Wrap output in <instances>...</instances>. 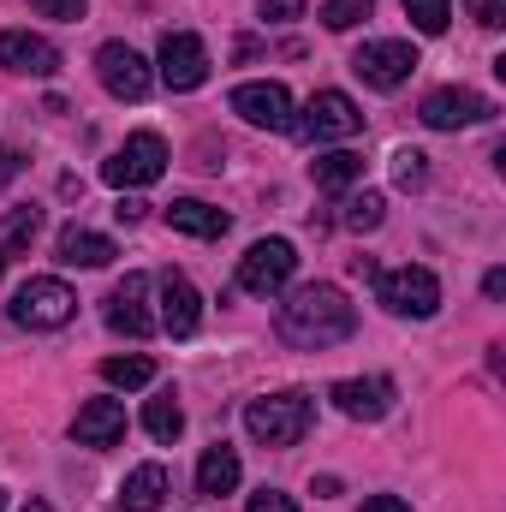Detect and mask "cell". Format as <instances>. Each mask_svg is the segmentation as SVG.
Segmentation results:
<instances>
[{"label":"cell","instance_id":"cell-29","mask_svg":"<svg viewBox=\"0 0 506 512\" xmlns=\"http://www.w3.org/2000/svg\"><path fill=\"white\" fill-rule=\"evenodd\" d=\"M370 12H376V0H328V6H322V24H328V30H352V24H364Z\"/></svg>","mask_w":506,"mask_h":512},{"label":"cell","instance_id":"cell-30","mask_svg":"<svg viewBox=\"0 0 506 512\" xmlns=\"http://www.w3.org/2000/svg\"><path fill=\"white\" fill-rule=\"evenodd\" d=\"M256 12L268 24H286V18H304V0H256Z\"/></svg>","mask_w":506,"mask_h":512},{"label":"cell","instance_id":"cell-20","mask_svg":"<svg viewBox=\"0 0 506 512\" xmlns=\"http://www.w3.org/2000/svg\"><path fill=\"white\" fill-rule=\"evenodd\" d=\"M167 501V465H137L126 477V489H120V512H155Z\"/></svg>","mask_w":506,"mask_h":512},{"label":"cell","instance_id":"cell-31","mask_svg":"<svg viewBox=\"0 0 506 512\" xmlns=\"http://www.w3.org/2000/svg\"><path fill=\"white\" fill-rule=\"evenodd\" d=\"M42 18H66V24H78L84 18V0H30Z\"/></svg>","mask_w":506,"mask_h":512},{"label":"cell","instance_id":"cell-34","mask_svg":"<svg viewBox=\"0 0 506 512\" xmlns=\"http://www.w3.org/2000/svg\"><path fill=\"white\" fill-rule=\"evenodd\" d=\"M18 173H24V155H18L12 143H0V191H6V185H12Z\"/></svg>","mask_w":506,"mask_h":512},{"label":"cell","instance_id":"cell-33","mask_svg":"<svg viewBox=\"0 0 506 512\" xmlns=\"http://www.w3.org/2000/svg\"><path fill=\"white\" fill-rule=\"evenodd\" d=\"M471 18L489 24V30H501L506 24V0H471Z\"/></svg>","mask_w":506,"mask_h":512},{"label":"cell","instance_id":"cell-5","mask_svg":"<svg viewBox=\"0 0 506 512\" xmlns=\"http://www.w3.org/2000/svg\"><path fill=\"white\" fill-rule=\"evenodd\" d=\"M376 298L393 310V316H411V322H429L441 310V280L429 268H393V274H376Z\"/></svg>","mask_w":506,"mask_h":512},{"label":"cell","instance_id":"cell-3","mask_svg":"<svg viewBox=\"0 0 506 512\" xmlns=\"http://www.w3.org/2000/svg\"><path fill=\"white\" fill-rule=\"evenodd\" d=\"M72 310H78V292H72L66 280H54V274L24 280L18 298H12V322H18V328H66Z\"/></svg>","mask_w":506,"mask_h":512},{"label":"cell","instance_id":"cell-2","mask_svg":"<svg viewBox=\"0 0 506 512\" xmlns=\"http://www.w3.org/2000/svg\"><path fill=\"white\" fill-rule=\"evenodd\" d=\"M310 423H316V399L298 393V387L245 405V429H251V441H262V447H298L310 435Z\"/></svg>","mask_w":506,"mask_h":512},{"label":"cell","instance_id":"cell-16","mask_svg":"<svg viewBox=\"0 0 506 512\" xmlns=\"http://www.w3.org/2000/svg\"><path fill=\"white\" fill-rule=\"evenodd\" d=\"M173 340H191L197 334V322H203V298H197V286L185 280V274H161V316H155Z\"/></svg>","mask_w":506,"mask_h":512},{"label":"cell","instance_id":"cell-25","mask_svg":"<svg viewBox=\"0 0 506 512\" xmlns=\"http://www.w3.org/2000/svg\"><path fill=\"white\" fill-rule=\"evenodd\" d=\"M36 233H42V209H36V203L12 209V215H6V227H0L6 251H24V245H36Z\"/></svg>","mask_w":506,"mask_h":512},{"label":"cell","instance_id":"cell-15","mask_svg":"<svg viewBox=\"0 0 506 512\" xmlns=\"http://www.w3.org/2000/svg\"><path fill=\"white\" fill-rule=\"evenodd\" d=\"M0 66L6 72H30V78H54L60 72V48L48 36H30V30H0Z\"/></svg>","mask_w":506,"mask_h":512},{"label":"cell","instance_id":"cell-35","mask_svg":"<svg viewBox=\"0 0 506 512\" xmlns=\"http://www.w3.org/2000/svg\"><path fill=\"white\" fill-rule=\"evenodd\" d=\"M114 215H120V221H143V215H149V203H143V197H120V209H114Z\"/></svg>","mask_w":506,"mask_h":512},{"label":"cell","instance_id":"cell-13","mask_svg":"<svg viewBox=\"0 0 506 512\" xmlns=\"http://www.w3.org/2000/svg\"><path fill=\"white\" fill-rule=\"evenodd\" d=\"M108 328L126 334V340L155 334V316H149V274H126V280L108 292Z\"/></svg>","mask_w":506,"mask_h":512},{"label":"cell","instance_id":"cell-7","mask_svg":"<svg viewBox=\"0 0 506 512\" xmlns=\"http://www.w3.org/2000/svg\"><path fill=\"white\" fill-rule=\"evenodd\" d=\"M292 131L310 137V143H334V137H358L364 131V114H358V102L346 90H316L310 108H304V120Z\"/></svg>","mask_w":506,"mask_h":512},{"label":"cell","instance_id":"cell-27","mask_svg":"<svg viewBox=\"0 0 506 512\" xmlns=\"http://www.w3.org/2000/svg\"><path fill=\"white\" fill-rule=\"evenodd\" d=\"M381 215H387V203H381L376 191H364V197H352V203H346V227H352V233H376Z\"/></svg>","mask_w":506,"mask_h":512},{"label":"cell","instance_id":"cell-38","mask_svg":"<svg viewBox=\"0 0 506 512\" xmlns=\"http://www.w3.org/2000/svg\"><path fill=\"white\" fill-rule=\"evenodd\" d=\"M24 512H54V507H48V501H30V507H24Z\"/></svg>","mask_w":506,"mask_h":512},{"label":"cell","instance_id":"cell-37","mask_svg":"<svg viewBox=\"0 0 506 512\" xmlns=\"http://www.w3.org/2000/svg\"><path fill=\"white\" fill-rule=\"evenodd\" d=\"M483 292H489V298H506V268H489V274H483Z\"/></svg>","mask_w":506,"mask_h":512},{"label":"cell","instance_id":"cell-1","mask_svg":"<svg viewBox=\"0 0 506 512\" xmlns=\"http://www.w3.org/2000/svg\"><path fill=\"white\" fill-rule=\"evenodd\" d=\"M274 322H280V340H286V346L322 352V346H340V340L358 334V304H352L340 286L316 280V286H298V292L280 304Z\"/></svg>","mask_w":506,"mask_h":512},{"label":"cell","instance_id":"cell-12","mask_svg":"<svg viewBox=\"0 0 506 512\" xmlns=\"http://www.w3.org/2000/svg\"><path fill=\"white\" fill-rule=\"evenodd\" d=\"M233 114L251 120V126H262V131H292L298 126L286 84H239V90H233Z\"/></svg>","mask_w":506,"mask_h":512},{"label":"cell","instance_id":"cell-9","mask_svg":"<svg viewBox=\"0 0 506 512\" xmlns=\"http://www.w3.org/2000/svg\"><path fill=\"white\" fill-rule=\"evenodd\" d=\"M292 268H298V251L286 239H256L245 251V262H239V286L256 292V298H268V292H280L292 280Z\"/></svg>","mask_w":506,"mask_h":512},{"label":"cell","instance_id":"cell-19","mask_svg":"<svg viewBox=\"0 0 506 512\" xmlns=\"http://www.w3.org/2000/svg\"><path fill=\"white\" fill-rule=\"evenodd\" d=\"M54 251H60L66 268H108V262L120 256L114 251V239H102V233H90V227H66Z\"/></svg>","mask_w":506,"mask_h":512},{"label":"cell","instance_id":"cell-36","mask_svg":"<svg viewBox=\"0 0 506 512\" xmlns=\"http://www.w3.org/2000/svg\"><path fill=\"white\" fill-rule=\"evenodd\" d=\"M364 512H411V507H405L399 495H370V501H364Z\"/></svg>","mask_w":506,"mask_h":512},{"label":"cell","instance_id":"cell-24","mask_svg":"<svg viewBox=\"0 0 506 512\" xmlns=\"http://www.w3.org/2000/svg\"><path fill=\"white\" fill-rule=\"evenodd\" d=\"M102 382L108 387H149L155 382V364L137 358V352H131V358H108V364H102Z\"/></svg>","mask_w":506,"mask_h":512},{"label":"cell","instance_id":"cell-4","mask_svg":"<svg viewBox=\"0 0 506 512\" xmlns=\"http://www.w3.org/2000/svg\"><path fill=\"white\" fill-rule=\"evenodd\" d=\"M167 173V143L155 137V131H137L126 137L108 161H102V179L114 185V191H137V185H155Z\"/></svg>","mask_w":506,"mask_h":512},{"label":"cell","instance_id":"cell-10","mask_svg":"<svg viewBox=\"0 0 506 512\" xmlns=\"http://www.w3.org/2000/svg\"><path fill=\"white\" fill-rule=\"evenodd\" d=\"M203 78H209V48H203L191 30H167V36H161V84L185 96V90H197Z\"/></svg>","mask_w":506,"mask_h":512},{"label":"cell","instance_id":"cell-8","mask_svg":"<svg viewBox=\"0 0 506 512\" xmlns=\"http://www.w3.org/2000/svg\"><path fill=\"white\" fill-rule=\"evenodd\" d=\"M352 72H358L370 90H399V84L417 72V48H411V42H393V36L364 42V48L352 54Z\"/></svg>","mask_w":506,"mask_h":512},{"label":"cell","instance_id":"cell-6","mask_svg":"<svg viewBox=\"0 0 506 512\" xmlns=\"http://www.w3.org/2000/svg\"><path fill=\"white\" fill-rule=\"evenodd\" d=\"M96 78H102V90L120 96V102H143L149 84H155L149 60H143L131 42H102V48H96Z\"/></svg>","mask_w":506,"mask_h":512},{"label":"cell","instance_id":"cell-22","mask_svg":"<svg viewBox=\"0 0 506 512\" xmlns=\"http://www.w3.org/2000/svg\"><path fill=\"white\" fill-rule=\"evenodd\" d=\"M310 179H316V191H346V185L364 179V155H352V149H328V155L310 161Z\"/></svg>","mask_w":506,"mask_h":512},{"label":"cell","instance_id":"cell-32","mask_svg":"<svg viewBox=\"0 0 506 512\" xmlns=\"http://www.w3.org/2000/svg\"><path fill=\"white\" fill-rule=\"evenodd\" d=\"M245 512H298V501L292 495H280V489H262V495H251V507Z\"/></svg>","mask_w":506,"mask_h":512},{"label":"cell","instance_id":"cell-11","mask_svg":"<svg viewBox=\"0 0 506 512\" xmlns=\"http://www.w3.org/2000/svg\"><path fill=\"white\" fill-rule=\"evenodd\" d=\"M417 114H423V126H429V131H459V126L489 120V114H495V102H489V96H477V90H459V84H453V90H429Z\"/></svg>","mask_w":506,"mask_h":512},{"label":"cell","instance_id":"cell-17","mask_svg":"<svg viewBox=\"0 0 506 512\" xmlns=\"http://www.w3.org/2000/svg\"><path fill=\"white\" fill-rule=\"evenodd\" d=\"M126 435V405L120 399H84L72 417V441L78 447H114Z\"/></svg>","mask_w":506,"mask_h":512},{"label":"cell","instance_id":"cell-23","mask_svg":"<svg viewBox=\"0 0 506 512\" xmlns=\"http://www.w3.org/2000/svg\"><path fill=\"white\" fill-rule=\"evenodd\" d=\"M143 429H149L155 441H179V429H185V411H179V399H173V393H155V399L143 405Z\"/></svg>","mask_w":506,"mask_h":512},{"label":"cell","instance_id":"cell-28","mask_svg":"<svg viewBox=\"0 0 506 512\" xmlns=\"http://www.w3.org/2000/svg\"><path fill=\"white\" fill-rule=\"evenodd\" d=\"M423 179H429V155H423V149H393V185L417 191Z\"/></svg>","mask_w":506,"mask_h":512},{"label":"cell","instance_id":"cell-21","mask_svg":"<svg viewBox=\"0 0 506 512\" xmlns=\"http://www.w3.org/2000/svg\"><path fill=\"white\" fill-rule=\"evenodd\" d=\"M167 227L173 233H191V239H221L227 233V215L209 209V203H197V197H179V203H167Z\"/></svg>","mask_w":506,"mask_h":512},{"label":"cell","instance_id":"cell-18","mask_svg":"<svg viewBox=\"0 0 506 512\" xmlns=\"http://www.w3.org/2000/svg\"><path fill=\"white\" fill-rule=\"evenodd\" d=\"M239 453L227 447V441H215L203 459H197V495H209V501H221V495H233L239 489Z\"/></svg>","mask_w":506,"mask_h":512},{"label":"cell","instance_id":"cell-26","mask_svg":"<svg viewBox=\"0 0 506 512\" xmlns=\"http://www.w3.org/2000/svg\"><path fill=\"white\" fill-rule=\"evenodd\" d=\"M405 18H411L423 36H441L447 18H453V0H405Z\"/></svg>","mask_w":506,"mask_h":512},{"label":"cell","instance_id":"cell-14","mask_svg":"<svg viewBox=\"0 0 506 512\" xmlns=\"http://www.w3.org/2000/svg\"><path fill=\"white\" fill-rule=\"evenodd\" d=\"M352 423H381L387 411H393V382L387 376H346V382H334L328 393Z\"/></svg>","mask_w":506,"mask_h":512},{"label":"cell","instance_id":"cell-39","mask_svg":"<svg viewBox=\"0 0 506 512\" xmlns=\"http://www.w3.org/2000/svg\"><path fill=\"white\" fill-rule=\"evenodd\" d=\"M0 274H6V251H0Z\"/></svg>","mask_w":506,"mask_h":512},{"label":"cell","instance_id":"cell-40","mask_svg":"<svg viewBox=\"0 0 506 512\" xmlns=\"http://www.w3.org/2000/svg\"><path fill=\"white\" fill-rule=\"evenodd\" d=\"M0 512H6V489H0Z\"/></svg>","mask_w":506,"mask_h":512}]
</instances>
